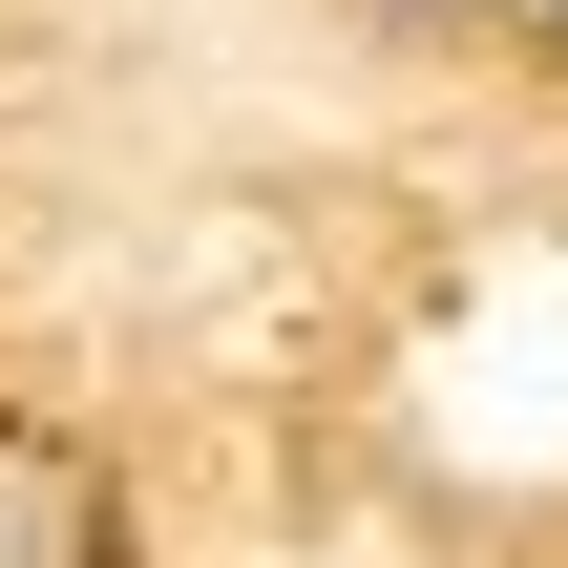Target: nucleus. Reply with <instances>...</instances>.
Returning <instances> with one entry per match:
<instances>
[{"label":"nucleus","mask_w":568,"mask_h":568,"mask_svg":"<svg viewBox=\"0 0 568 568\" xmlns=\"http://www.w3.org/2000/svg\"><path fill=\"white\" fill-rule=\"evenodd\" d=\"M84 548H105V485L63 443H0V568H84Z\"/></svg>","instance_id":"nucleus-1"},{"label":"nucleus","mask_w":568,"mask_h":568,"mask_svg":"<svg viewBox=\"0 0 568 568\" xmlns=\"http://www.w3.org/2000/svg\"><path fill=\"white\" fill-rule=\"evenodd\" d=\"M400 21H506V0H400Z\"/></svg>","instance_id":"nucleus-2"}]
</instances>
